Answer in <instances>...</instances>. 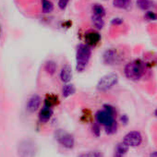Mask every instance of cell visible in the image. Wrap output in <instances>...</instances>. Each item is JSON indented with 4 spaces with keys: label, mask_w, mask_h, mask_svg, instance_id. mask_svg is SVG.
<instances>
[{
    "label": "cell",
    "mask_w": 157,
    "mask_h": 157,
    "mask_svg": "<svg viewBox=\"0 0 157 157\" xmlns=\"http://www.w3.org/2000/svg\"><path fill=\"white\" fill-rule=\"evenodd\" d=\"M132 4V0H113V6L118 10H128Z\"/></svg>",
    "instance_id": "16"
},
{
    "label": "cell",
    "mask_w": 157,
    "mask_h": 157,
    "mask_svg": "<svg viewBox=\"0 0 157 157\" xmlns=\"http://www.w3.org/2000/svg\"><path fill=\"white\" fill-rule=\"evenodd\" d=\"M118 59H119L118 52L114 48H109L105 50L103 54V62L105 65L108 66L116 65L118 62Z\"/></svg>",
    "instance_id": "8"
},
{
    "label": "cell",
    "mask_w": 157,
    "mask_h": 157,
    "mask_svg": "<svg viewBox=\"0 0 157 157\" xmlns=\"http://www.w3.org/2000/svg\"><path fill=\"white\" fill-rule=\"evenodd\" d=\"M41 105V97L37 94H33L32 95L26 105V108L29 112H35L38 110V108L40 107Z\"/></svg>",
    "instance_id": "11"
},
{
    "label": "cell",
    "mask_w": 157,
    "mask_h": 157,
    "mask_svg": "<svg viewBox=\"0 0 157 157\" xmlns=\"http://www.w3.org/2000/svg\"><path fill=\"white\" fill-rule=\"evenodd\" d=\"M92 23L93 25L97 29V30H102L105 27V21L104 18L96 17V16H92Z\"/></svg>",
    "instance_id": "20"
},
{
    "label": "cell",
    "mask_w": 157,
    "mask_h": 157,
    "mask_svg": "<svg viewBox=\"0 0 157 157\" xmlns=\"http://www.w3.org/2000/svg\"><path fill=\"white\" fill-rule=\"evenodd\" d=\"M117 122H115V123H114L113 125H111L110 127L105 128V132H106L107 134H109V135L115 134V133L117 132Z\"/></svg>",
    "instance_id": "24"
},
{
    "label": "cell",
    "mask_w": 157,
    "mask_h": 157,
    "mask_svg": "<svg viewBox=\"0 0 157 157\" xmlns=\"http://www.w3.org/2000/svg\"><path fill=\"white\" fill-rule=\"evenodd\" d=\"M75 92H76L75 86L70 83H65V85L62 87V91H61L62 95L65 98L70 97L71 95H73L75 94Z\"/></svg>",
    "instance_id": "17"
},
{
    "label": "cell",
    "mask_w": 157,
    "mask_h": 157,
    "mask_svg": "<svg viewBox=\"0 0 157 157\" xmlns=\"http://www.w3.org/2000/svg\"><path fill=\"white\" fill-rule=\"evenodd\" d=\"M42 10L44 13H51L54 10V4L50 0H42Z\"/></svg>",
    "instance_id": "21"
},
{
    "label": "cell",
    "mask_w": 157,
    "mask_h": 157,
    "mask_svg": "<svg viewBox=\"0 0 157 157\" xmlns=\"http://www.w3.org/2000/svg\"><path fill=\"white\" fill-rule=\"evenodd\" d=\"M78 157H103V155L99 151H91L81 154Z\"/></svg>",
    "instance_id": "23"
},
{
    "label": "cell",
    "mask_w": 157,
    "mask_h": 157,
    "mask_svg": "<svg viewBox=\"0 0 157 157\" xmlns=\"http://www.w3.org/2000/svg\"><path fill=\"white\" fill-rule=\"evenodd\" d=\"M150 157H157V151H154L151 152Z\"/></svg>",
    "instance_id": "29"
},
{
    "label": "cell",
    "mask_w": 157,
    "mask_h": 157,
    "mask_svg": "<svg viewBox=\"0 0 157 157\" xmlns=\"http://www.w3.org/2000/svg\"><path fill=\"white\" fill-rule=\"evenodd\" d=\"M119 81V77L117 73L111 72L103 76L96 84V90L100 93H105L114 88Z\"/></svg>",
    "instance_id": "4"
},
{
    "label": "cell",
    "mask_w": 157,
    "mask_h": 157,
    "mask_svg": "<svg viewBox=\"0 0 157 157\" xmlns=\"http://www.w3.org/2000/svg\"><path fill=\"white\" fill-rule=\"evenodd\" d=\"M120 121L123 125H127L128 123V117L127 115H122L120 117Z\"/></svg>",
    "instance_id": "28"
},
{
    "label": "cell",
    "mask_w": 157,
    "mask_h": 157,
    "mask_svg": "<svg viewBox=\"0 0 157 157\" xmlns=\"http://www.w3.org/2000/svg\"><path fill=\"white\" fill-rule=\"evenodd\" d=\"M117 112H116V109L114 106H112L110 105H105L104 110H99L96 113V115H95L96 121L100 125L105 126V128L110 127L115 122H117L115 120V114Z\"/></svg>",
    "instance_id": "3"
},
{
    "label": "cell",
    "mask_w": 157,
    "mask_h": 157,
    "mask_svg": "<svg viewBox=\"0 0 157 157\" xmlns=\"http://www.w3.org/2000/svg\"><path fill=\"white\" fill-rule=\"evenodd\" d=\"M122 142H124L128 147H138L142 142V136L140 132L133 130L124 136Z\"/></svg>",
    "instance_id": "7"
},
{
    "label": "cell",
    "mask_w": 157,
    "mask_h": 157,
    "mask_svg": "<svg viewBox=\"0 0 157 157\" xmlns=\"http://www.w3.org/2000/svg\"><path fill=\"white\" fill-rule=\"evenodd\" d=\"M125 76L130 81L138 82L144 75V64L140 59L128 62L124 67Z\"/></svg>",
    "instance_id": "2"
},
{
    "label": "cell",
    "mask_w": 157,
    "mask_h": 157,
    "mask_svg": "<svg viewBox=\"0 0 157 157\" xmlns=\"http://www.w3.org/2000/svg\"><path fill=\"white\" fill-rule=\"evenodd\" d=\"M154 116H155V117H157V108H156V109L154 110Z\"/></svg>",
    "instance_id": "30"
},
{
    "label": "cell",
    "mask_w": 157,
    "mask_h": 157,
    "mask_svg": "<svg viewBox=\"0 0 157 157\" xmlns=\"http://www.w3.org/2000/svg\"><path fill=\"white\" fill-rule=\"evenodd\" d=\"M124 22V20L121 19V18H114L112 21H111V24L112 25H120Z\"/></svg>",
    "instance_id": "27"
},
{
    "label": "cell",
    "mask_w": 157,
    "mask_h": 157,
    "mask_svg": "<svg viewBox=\"0 0 157 157\" xmlns=\"http://www.w3.org/2000/svg\"><path fill=\"white\" fill-rule=\"evenodd\" d=\"M52 116H53V109L51 107H48V106H45V105L41 109V111L39 113V118L43 122L48 121L51 118Z\"/></svg>",
    "instance_id": "13"
},
{
    "label": "cell",
    "mask_w": 157,
    "mask_h": 157,
    "mask_svg": "<svg viewBox=\"0 0 157 157\" xmlns=\"http://www.w3.org/2000/svg\"><path fill=\"white\" fill-rule=\"evenodd\" d=\"M93 133L94 136L96 137H99L100 134H101V127H100V124L99 123H94L93 125Z\"/></svg>",
    "instance_id": "25"
},
{
    "label": "cell",
    "mask_w": 157,
    "mask_h": 157,
    "mask_svg": "<svg viewBox=\"0 0 157 157\" xmlns=\"http://www.w3.org/2000/svg\"><path fill=\"white\" fill-rule=\"evenodd\" d=\"M102 37L101 34L95 31V30H90L88 31L85 34H84V40H85V44H88L89 46H95L97 45L100 41H101Z\"/></svg>",
    "instance_id": "9"
},
{
    "label": "cell",
    "mask_w": 157,
    "mask_h": 157,
    "mask_svg": "<svg viewBox=\"0 0 157 157\" xmlns=\"http://www.w3.org/2000/svg\"><path fill=\"white\" fill-rule=\"evenodd\" d=\"M36 151V145L30 139L22 140L18 145L19 157H35Z\"/></svg>",
    "instance_id": "5"
},
{
    "label": "cell",
    "mask_w": 157,
    "mask_h": 157,
    "mask_svg": "<svg viewBox=\"0 0 157 157\" xmlns=\"http://www.w3.org/2000/svg\"><path fill=\"white\" fill-rule=\"evenodd\" d=\"M144 19L148 21H157V13L151 10L146 11V13L144 14Z\"/></svg>",
    "instance_id": "22"
},
{
    "label": "cell",
    "mask_w": 157,
    "mask_h": 157,
    "mask_svg": "<svg viewBox=\"0 0 157 157\" xmlns=\"http://www.w3.org/2000/svg\"><path fill=\"white\" fill-rule=\"evenodd\" d=\"M92 12H93V15L94 16H96V17H100V18H104L106 14V11H105V9L104 8L103 5L101 4H94L93 7H92Z\"/></svg>",
    "instance_id": "15"
},
{
    "label": "cell",
    "mask_w": 157,
    "mask_h": 157,
    "mask_svg": "<svg viewBox=\"0 0 157 157\" xmlns=\"http://www.w3.org/2000/svg\"><path fill=\"white\" fill-rule=\"evenodd\" d=\"M136 5L137 8H139L142 11H149L154 6L151 0H137Z\"/></svg>",
    "instance_id": "14"
},
{
    "label": "cell",
    "mask_w": 157,
    "mask_h": 157,
    "mask_svg": "<svg viewBox=\"0 0 157 157\" xmlns=\"http://www.w3.org/2000/svg\"><path fill=\"white\" fill-rule=\"evenodd\" d=\"M92 56V48L86 44H80L76 50V70L78 72H83Z\"/></svg>",
    "instance_id": "1"
},
{
    "label": "cell",
    "mask_w": 157,
    "mask_h": 157,
    "mask_svg": "<svg viewBox=\"0 0 157 157\" xmlns=\"http://www.w3.org/2000/svg\"><path fill=\"white\" fill-rule=\"evenodd\" d=\"M128 146H127L124 142H119L117 144L115 148V152H114V157H125L128 151Z\"/></svg>",
    "instance_id": "12"
},
{
    "label": "cell",
    "mask_w": 157,
    "mask_h": 157,
    "mask_svg": "<svg viewBox=\"0 0 157 157\" xmlns=\"http://www.w3.org/2000/svg\"><path fill=\"white\" fill-rule=\"evenodd\" d=\"M56 68H57V66L54 60H48L44 64V70L50 76H53L56 72Z\"/></svg>",
    "instance_id": "18"
},
{
    "label": "cell",
    "mask_w": 157,
    "mask_h": 157,
    "mask_svg": "<svg viewBox=\"0 0 157 157\" xmlns=\"http://www.w3.org/2000/svg\"><path fill=\"white\" fill-rule=\"evenodd\" d=\"M0 36H1V26H0Z\"/></svg>",
    "instance_id": "31"
},
{
    "label": "cell",
    "mask_w": 157,
    "mask_h": 157,
    "mask_svg": "<svg viewBox=\"0 0 157 157\" xmlns=\"http://www.w3.org/2000/svg\"><path fill=\"white\" fill-rule=\"evenodd\" d=\"M69 1H70V0H58V4H57L58 5V8L61 10H64L67 7Z\"/></svg>",
    "instance_id": "26"
},
{
    "label": "cell",
    "mask_w": 157,
    "mask_h": 157,
    "mask_svg": "<svg viewBox=\"0 0 157 157\" xmlns=\"http://www.w3.org/2000/svg\"><path fill=\"white\" fill-rule=\"evenodd\" d=\"M58 104V98L55 94H48L44 100V105L48 107H53Z\"/></svg>",
    "instance_id": "19"
},
{
    "label": "cell",
    "mask_w": 157,
    "mask_h": 157,
    "mask_svg": "<svg viewBox=\"0 0 157 157\" xmlns=\"http://www.w3.org/2000/svg\"><path fill=\"white\" fill-rule=\"evenodd\" d=\"M72 77H73V71L71 66L68 64L63 66L59 72L60 81L64 83H69L70 81L72 80Z\"/></svg>",
    "instance_id": "10"
},
{
    "label": "cell",
    "mask_w": 157,
    "mask_h": 157,
    "mask_svg": "<svg viewBox=\"0 0 157 157\" xmlns=\"http://www.w3.org/2000/svg\"><path fill=\"white\" fill-rule=\"evenodd\" d=\"M55 137L56 139V140L64 147L67 149H72L74 147L75 144V140L74 137L68 133L66 132L62 129H58L56 133H55Z\"/></svg>",
    "instance_id": "6"
}]
</instances>
